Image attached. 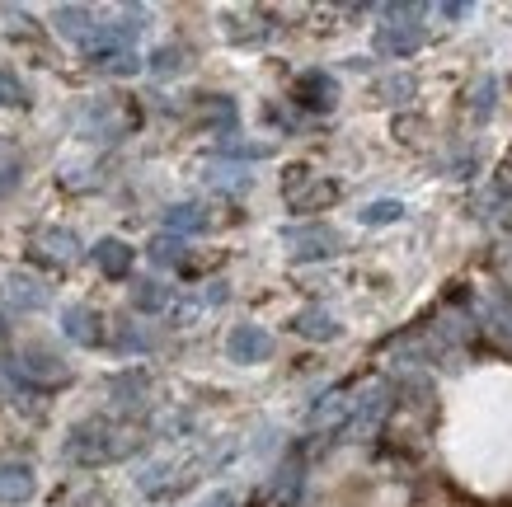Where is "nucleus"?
<instances>
[{"instance_id":"obj_1","label":"nucleus","mask_w":512,"mask_h":507,"mask_svg":"<svg viewBox=\"0 0 512 507\" xmlns=\"http://www.w3.org/2000/svg\"><path fill=\"white\" fill-rule=\"evenodd\" d=\"M29 493H33V479L24 465H5V470H0V498L19 503V498H29Z\"/></svg>"},{"instance_id":"obj_2","label":"nucleus","mask_w":512,"mask_h":507,"mask_svg":"<svg viewBox=\"0 0 512 507\" xmlns=\"http://www.w3.org/2000/svg\"><path fill=\"white\" fill-rule=\"evenodd\" d=\"M231 353L240 357V362H254V357L268 353V338L259 334V329H240V334L231 338Z\"/></svg>"},{"instance_id":"obj_3","label":"nucleus","mask_w":512,"mask_h":507,"mask_svg":"<svg viewBox=\"0 0 512 507\" xmlns=\"http://www.w3.org/2000/svg\"><path fill=\"white\" fill-rule=\"evenodd\" d=\"M10 301H15V306H38V301H43V292L33 287L29 277H10Z\"/></svg>"},{"instance_id":"obj_4","label":"nucleus","mask_w":512,"mask_h":507,"mask_svg":"<svg viewBox=\"0 0 512 507\" xmlns=\"http://www.w3.org/2000/svg\"><path fill=\"white\" fill-rule=\"evenodd\" d=\"M99 263H104V268H109V273H127V263H132V254H127L123 245H99Z\"/></svg>"},{"instance_id":"obj_5","label":"nucleus","mask_w":512,"mask_h":507,"mask_svg":"<svg viewBox=\"0 0 512 507\" xmlns=\"http://www.w3.org/2000/svg\"><path fill=\"white\" fill-rule=\"evenodd\" d=\"M66 329L76 338H94V315L90 310H71V315H66Z\"/></svg>"},{"instance_id":"obj_6","label":"nucleus","mask_w":512,"mask_h":507,"mask_svg":"<svg viewBox=\"0 0 512 507\" xmlns=\"http://www.w3.org/2000/svg\"><path fill=\"white\" fill-rule=\"evenodd\" d=\"M0 104H24V85L5 71H0Z\"/></svg>"},{"instance_id":"obj_7","label":"nucleus","mask_w":512,"mask_h":507,"mask_svg":"<svg viewBox=\"0 0 512 507\" xmlns=\"http://www.w3.org/2000/svg\"><path fill=\"white\" fill-rule=\"evenodd\" d=\"M0 338H5V324H0Z\"/></svg>"}]
</instances>
